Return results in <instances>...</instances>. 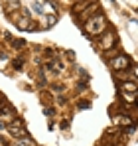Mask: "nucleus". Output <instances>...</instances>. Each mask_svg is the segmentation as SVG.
Listing matches in <instances>:
<instances>
[{"label": "nucleus", "mask_w": 138, "mask_h": 146, "mask_svg": "<svg viewBox=\"0 0 138 146\" xmlns=\"http://www.w3.org/2000/svg\"><path fill=\"white\" fill-rule=\"evenodd\" d=\"M107 28H109V20L101 12L91 16V18H87L83 22V32L87 34V38H99L103 32H107Z\"/></svg>", "instance_id": "1"}, {"label": "nucleus", "mask_w": 138, "mask_h": 146, "mask_svg": "<svg viewBox=\"0 0 138 146\" xmlns=\"http://www.w3.org/2000/svg\"><path fill=\"white\" fill-rule=\"evenodd\" d=\"M111 119L115 122V126H120L126 134H134L136 132V122L132 119L130 111H116V107H111Z\"/></svg>", "instance_id": "2"}, {"label": "nucleus", "mask_w": 138, "mask_h": 146, "mask_svg": "<svg viewBox=\"0 0 138 146\" xmlns=\"http://www.w3.org/2000/svg\"><path fill=\"white\" fill-rule=\"evenodd\" d=\"M10 18H12V22L18 26L20 30H28V32L38 30V24L30 18V12H28L26 8H20V10H16V12H10Z\"/></svg>", "instance_id": "3"}, {"label": "nucleus", "mask_w": 138, "mask_h": 146, "mask_svg": "<svg viewBox=\"0 0 138 146\" xmlns=\"http://www.w3.org/2000/svg\"><path fill=\"white\" fill-rule=\"evenodd\" d=\"M109 65H111V69H113L115 73H126V71L132 69V59H130V55L118 51L115 57L109 59Z\"/></svg>", "instance_id": "4"}, {"label": "nucleus", "mask_w": 138, "mask_h": 146, "mask_svg": "<svg viewBox=\"0 0 138 146\" xmlns=\"http://www.w3.org/2000/svg\"><path fill=\"white\" fill-rule=\"evenodd\" d=\"M6 130L10 132V136H14V138H28L30 134H28V128H26V124H24L22 119H18V117H14L12 121L6 124Z\"/></svg>", "instance_id": "5"}, {"label": "nucleus", "mask_w": 138, "mask_h": 146, "mask_svg": "<svg viewBox=\"0 0 138 146\" xmlns=\"http://www.w3.org/2000/svg\"><path fill=\"white\" fill-rule=\"evenodd\" d=\"M115 46H116V32H113V30H107V32H103L97 38V48L101 49V51L115 49Z\"/></svg>", "instance_id": "6"}, {"label": "nucleus", "mask_w": 138, "mask_h": 146, "mask_svg": "<svg viewBox=\"0 0 138 146\" xmlns=\"http://www.w3.org/2000/svg\"><path fill=\"white\" fill-rule=\"evenodd\" d=\"M0 117L2 119H8V121L14 119V109L4 101V97H0Z\"/></svg>", "instance_id": "7"}, {"label": "nucleus", "mask_w": 138, "mask_h": 146, "mask_svg": "<svg viewBox=\"0 0 138 146\" xmlns=\"http://www.w3.org/2000/svg\"><path fill=\"white\" fill-rule=\"evenodd\" d=\"M95 14H99V2H95V0H93L91 4H89V6H87V8L79 14V18L85 22L87 18H91V16H95Z\"/></svg>", "instance_id": "8"}, {"label": "nucleus", "mask_w": 138, "mask_h": 146, "mask_svg": "<svg viewBox=\"0 0 138 146\" xmlns=\"http://www.w3.org/2000/svg\"><path fill=\"white\" fill-rule=\"evenodd\" d=\"M120 95V101L124 105H136L138 103V93H124V91H118Z\"/></svg>", "instance_id": "9"}, {"label": "nucleus", "mask_w": 138, "mask_h": 146, "mask_svg": "<svg viewBox=\"0 0 138 146\" xmlns=\"http://www.w3.org/2000/svg\"><path fill=\"white\" fill-rule=\"evenodd\" d=\"M118 91H124V93H138V81H124V83H120Z\"/></svg>", "instance_id": "10"}, {"label": "nucleus", "mask_w": 138, "mask_h": 146, "mask_svg": "<svg viewBox=\"0 0 138 146\" xmlns=\"http://www.w3.org/2000/svg\"><path fill=\"white\" fill-rule=\"evenodd\" d=\"M87 6H89V0H77V2L73 4V10H71V12L79 16V14H81V12L87 8Z\"/></svg>", "instance_id": "11"}, {"label": "nucleus", "mask_w": 138, "mask_h": 146, "mask_svg": "<svg viewBox=\"0 0 138 146\" xmlns=\"http://www.w3.org/2000/svg\"><path fill=\"white\" fill-rule=\"evenodd\" d=\"M46 65H47V69H51V71H61V69H63V63H61L57 57H55V59H47Z\"/></svg>", "instance_id": "12"}, {"label": "nucleus", "mask_w": 138, "mask_h": 146, "mask_svg": "<svg viewBox=\"0 0 138 146\" xmlns=\"http://www.w3.org/2000/svg\"><path fill=\"white\" fill-rule=\"evenodd\" d=\"M57 24V14H47L44 16V22H42V28H51V26Z\"/></svg>", "instance_id": "13"}, {"label": "nucleus", "mask_w": 138, "mask_h": 146, "mask_svg": "<svg viewBox=\"0 0 138 146\" xmlns=\"http://www.w3.org/2000/svg\"><path fill=\"white\" fill-rule=\"evenodd\" d=\"M12 146H36V142H34V140L28 136V138H16Z\"/></svg>", "instance_id": "14"}, {"label": "nucleus", "mask_w": 138, "mask_h": 146, "mask_svg": "<svg viewBox=\"0 0 138 146\" xmlns=\"http://www.w3.org/2000/svg\"><path fill=\"white\" fill-rule=\"evenodd\" d=\"M8 44H10L14 49H24L26 48V40H20V38H12Z\"/></svg>", "instance_id": "15"}, {"label": "nucleus", "mask_w": 138, "mask_h": 146, "mask_svg": "<svg viewBox=\"0 0 138 146\" xmlns=\"http://www.w3.org/2000/svg\"><path fill=\"white\" fill-rule=\"evenodd\" d=\"M12 67H14L16 71L24 69V59H22V57H16V59H12Z\"/></svg>", "instance_id": "16"}, {"label": "nucleus", "mask_w": 138, "mask_h": 146, "mask_svg": "<svg viewBox=\"0 0 138 146\" xmlns=\"http://www.w3.org/2000/svg\"><path fill=\"white\" fill-rule=\"evenodd\" d=\"M49 87H51L53 93H63V91H65V85H63V83H51Z\"/></svg>", "instance_id": "17"}, {"label": "nucleus", "mask_w": 138, "mask_h": 146, "mask_svg": "<svg viewBox=\"0 0 138 146\" xmlns=\"http://www.w3.org/2000/svg\"><path fill=\"white\" fill-rule=\"evenodd\" d=\"M85 89H89V79H81V81H77V91H85Z\"/></svg>", "instance_id": "18"}, {"label": "nucleus", "mask_w": 138, "mask_h": 146, "mask_svg": "<svg viewBox=\"0 0 138 146\" xmlns=\"http://www.w3.org/2000/svg\"><path fill=\"white\" fill-rule=\"evenodd\" d=\"M77 107H79V109H91V103H89V101H81Z\"/></svg>", "instance_id": "19"}, {"label": "nucleus", "mask_w": 138, "mask_h": 146, "mask_svg": "<svg viewBox=\"0 0 138 146\" xmlns=\"http://www.w3.org/2000/svg\"><path fill=\"white\" fill-rule=\"evenodd\" d=\"M53 115H55V113H53V109H49V107H47V109H46V117H49V119H51Z\"/></svg>", "instance_id": "20"}, {"label": "nucleus", "mask_w": 138, "mask_h": 146, "mask_svg": "<svg viewBox=\"0 0 138 146\" xmlns=\"http://www.w3.org/2000/svg\"><path fill=\"white\" fill-rule=\"evenodd\" d=\"M67 57L73 61V59H75V51H67Z\"/></svg>", "instance_id": "21"}, {"label": "nucleus", "mask_w": 138, "mask_h": 146, "mask_svg": "<svg viewBox=\"0 0 138 146\" xmlns=\"http://www.w3.org/2000/svg\"><path fill=\"white\" fill-rule=\"evenodd\" d=\"M4 4H10V2H16V0H2Z\"/></svg>", "instance_id": "22"}, {"label": "nucleus", "mask_w": 138, "mask_h": 146, "mask_svg": "<svg viewBox=\"0 0 138 146\" xmlns=\"http://www.w3.org/2000/svg\"><path fill=\"white\" fill-rule=\"evenodd\" d=\"M111 2H115V0H111Z\"/></svg>", "instance_id": "23"}]
</instances>
